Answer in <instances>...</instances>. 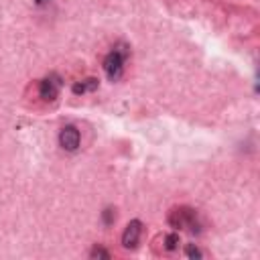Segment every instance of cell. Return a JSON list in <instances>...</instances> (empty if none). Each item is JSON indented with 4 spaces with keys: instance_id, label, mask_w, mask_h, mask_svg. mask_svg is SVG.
<instances>
[{
    "instance_id": "obj_3",
    "label": "cell",
    "mask_w": 260,
    "mask_h": 260,
    "mask_svg": "<svg viewBox=\"0 0 260 260\" xmlns=\"http://www.w3.org/2000/svg\"><path fill=\"white\" fill-rule=\"evenodd\" d=\"M59 89H61V77L59 75H49L45 77L41 83H39V95L47 102H53L57 95H59Z\"/></svg>"
},
{
    "instance_id": "obj_2",
    "label": "cell",
    "mask_w": 260,
    "mask_h": 260,
    "mask_svg": "<svg viewBox=\"0 0 260 260\" xmlns=\"http://www.w3.org/2000/svg\"><path fill=\"white\" fill-rule=\"evenodd\" d=\"M124 61L126 59H122L118 53H114V51H110L108 55H106V59H104V73H106V77L110 79V81H118L120 77H122V73H124Z\"/></svg>"
},
{
    "instance_id": "obj_9",
    "label": "cell",
    "mask_w": 260,
    "mask_h": 260,
    "mask_svg": "<svg viewBox=\"0 0 260 260\" xmlns=\"http://www.w3.org/2000/svg\"><path fill=\"white\" fill-rule=\"evenodd\" d=\"M112 51L118 53L122 59H128V57H130V47H128L126 43H116V45L112 47Z\"/></svg>"
},
{
    "instance_id": "obj_10",
    "label": "cell",
    "mask_w": 260,
    "mask_h": 260,
    "mask_svg": "<svg viewBox=\"0 0 260 260\" xmlns=\"http://www.w3.org/2000/svg\"><path fill=\"white\" fill-rule=\"evenodd\" d=\"M185 254H187L189 258H201V256H203L201 250H199L195 244H187V246H185Z\"/></svg>"
},
{
    "instance_id": "obj_4",
    "label": "cell",
    "mask_w": 260,
    "mask_h": 260,
    "mask_svg": "<svg viewBox=\"0 0 260 260\" xmlns=\"http://www.w3.org/2000/svg\"><path fill=\"white\" fill-rule=\"evenodd\" d=\"M140 234H142V221L140 219L128 221V225L124 228V234H122V246L128 248V250H134L138 246Z\"/></svg>"
},
{
    "instance_id": "obj_6",
    "label": "cell",
    "mask_w": 260,
    "mask_h": 260,
    "mask_svg": "<svg viewBox=\"0 0 260 260\" xmlns=\"http://www.w3.org/2000/svg\"><path fill=\"white\" fill-rule=\"evenodd\" d=\"M98 85H100V79H98V77H87V79L75 81V83L71 85V91H73L75 95H83V93H87V91H95Z\"/></svg>"
},
{
    "instance_id": "obj_8",
    "label": "cell",
    "mask_w": 260,
    "mask_h": 260,
    "mask_svg": "<svg viewBox=\"0 0 260 260\" xmlns=\"http://www.w3.org/2000/svg\"><path fill=\"white\" fill-rule=\"evenodd\" d=\"M102 221H104V225H112L116 221V209L114 207H106L102 211Z\"/></svg>"
},
{
    "instance_id": "obj_1",
    "label": "cell",
    "mask_w": 260,
    "mask_h": 260,
    "mask_svg": "<svg viewBox=\"0 0 260 260\" xmlns=\"http://www.w3.org/2000/svg\"><path fill=\"white\" fill-rule=\"evenodd\" d=\"M169 225L175 228V230H189L191 234H199L201 232V225L197 221V213L195 209L187 207V205H181V207H173L169 211V217H167Z\"/></svg>"
},
{
    "instance_id": "obj_7",
    "label": "cell",
    "mask_w": 260,
    "mask_h": 260,
    "mask_svg": "<svg viewBox=\"0 0 260 260\" xmlns=\"http://www.w3.org/2000/svg\"><path fill=\"white\" fill-rule=\"evenodd\" d=\"M179 244H181L179 234H167V236H165V248H167L169 252L177 250V248H179Z\"/></svg>"
},
{
    "instance_id": "obj_11",
    "label": "cell",
    "mask_w": 260,
    "mask_h": 260,
    "mask_svg": "<svg viewBox=\"0 0 260 260\" xmlns=\"http://www.w3.org/2000/svg\"><path fill=\"white\" fill-rule=\"evenodd\" d=\"M89 256H91V258H106V260H108V258H110V252H108V250H104L102 246H95V248L91 250V254H89Z\"/></svg>"
},
{
    "instance_id": "obj_5",
    "label": "cell",
    "mask_w": 260,
    "mask_h": 260,
    "mask_svg": "<svg viewBox=\"0 0 260 260\" xmlns=\"http://www.w3.org/2000/svg\"><path fill=\"white\" fill-rule=\"evenodd\" d=\"M79 130L75 128V126H63L61 128V132H59V144L65 148V150H69V152H73V150H77V146H79Z\"/></svg>"
},
{
    "instance_id": "obj_12",
    "label": "cell",
    "mask_w": 260,
    "mask_h": 260,
    "mask_svg": "<svg viewBox=\"0 0 260 260\" xmlns=\"http://www.w3.org/2000/svg\"><path fill=\"white\" fill-rule=\"evenodd\" d=\"M35 2H37V4H39V6H41V4H45V2H47V0H35Z\"/></svg>"
}]
</instances>
